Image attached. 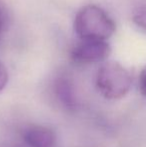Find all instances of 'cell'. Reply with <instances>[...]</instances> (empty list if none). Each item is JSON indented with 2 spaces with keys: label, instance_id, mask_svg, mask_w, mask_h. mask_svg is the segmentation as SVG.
Masks as SVG:
<instances>
[{
  "label": "cell",
  "instance_id": "1",
  "mask_svg": "<svg viewBox=\"0 0 146 147\" xmlns=\"http://www.w3.org/2000/svg\"><path fill=\"white\" fill-rule=\"evenodd\" d=\"M74 29L82 40H107L114 34L113 19L97 5H86L78 11Z\"/></svg>",
  "mask_w": 146,
  "mask_h": 147
},
{
  "label": "cell",
  "instance_id": "2",
  "mask_svg": "<svg viewBox=\"0 0 146 147\" xmlns=\"http://www.w3.org/2000/svg\"><path fill=\"white\" fill-rule=\"evenodd\" d=\"M96 88L109 100L123 98L129 92L132 78L129 71L116 61H107L98 69L95 77Z\"/></svg>",
  "mask_w": 146,
  "mask_h": 147
},
{
  "label": "cell",
  "instance_id": "3",
  "mask_svg": "<svg viewBox=\"0 0 146 147\" xmlns=\"http://www.w3.org/2000/svg\"><path fill=\"white\" fill-rule=\"evenodd\" d=\"M111 52L105 40H81L70 52V58L78 64H92L104 61Z\"/></svg>",
  "mask_w": 146,
  "mask_h": 147
},
{
  "label": "cell",
  "instance_id": "4",
  "mask_svg": "<svg viewBox=\"0 0 146 147\" xmlns=\"http://www.w3.org/2000/svg\"><path fill=\"white\" fill-rule=\"evenodd\" d=\"M55 134L50 128L32 125L23 132V141L27 147H54Z\"/></svg>",
  "mask_w": 146,
  "mask_h": 147
},
{
  "label": "cell",
  "instance_id": "5",
  "mask_svg": "<svg viewBox=\"0 0 146 147\" xmlns=\"http://www.w3.org/2000/svg\"><path fill=\"white\" fill-rule=\"evenodd\" d=\"M55 93L62 105L70 111L77 107L75 93L71 82L66 77H60L55 82Z\"/></svg>",
  "mask_w": 146,
  "mask_h": 147
},
{
  "label": "cell",
  "instance_id": "6",
  "mask_svg": "<svg viewBox=\"0 0 146 147\" xmlns=\"http://www.w3.org/2000/svg\"><path fill=\"white\" fill-rule=\"evenodd\" d=\"M132 20L140 29L146 32V5L140 6L134 10Z\"/></svg>",
  "mask_w": 146,
  "mask_h": 147
},
{
  "label": "cell",
  "instance_id": "7",
  "mask_svg": "<svg viewBox=\"0 0 146 147\" xmlns=\"http://www.w3.org/2000/svg\"><path fill=\"white\" fill-rule=\"evenodd\" d=\"M139 91L144 97H146V65L141 69L138 78Z\"/></svg>",
  "mask_w": 146,
  "mask_h": 147
},
{
  "label": "cell",
  "instance_id": "8",
  "mask_svg": "<svg viewBox=\"0 0 146 147\" xmlns=\"http://www.w3.org/2000/svg\"><path fill=\"white\" fill-rule=\"evenodd\" d=\"M8 82V71L5 65L0 62V91L6 86Z\"/></svg>",
  "mask_w": 146,
  "mask_h": 147
},
{
  "label": "cell",
  "instance_id": "9",
  "mask_svg": "<svg viewBox=\"0 0 146 147\" xmlns=\"http://www.w3.org/2000/svg\"><path fill=\"white\" fill-rule=\"evenodd\" d=\"M3 14H2L1 10H0V35H1L2 29H3Z\"/></svg>",
  "mask_w": 146,
  "mask_h": 147
}]
</instances>
